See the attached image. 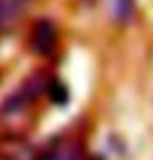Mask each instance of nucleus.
<instances>
[{
  "instance_id": "nucleus-5",
  "label": "nucleus",
  "mask_w": 153,
  "mask_h": 160,
  "mask_svg": "<svg viewBox=\"0 0 153 160\" xmlns=\"http://www.w3.org/2000/svg\"><path fill=\"white\" fill-rule=\"evenodd\" d=\"M92 160H99V158H92Z\"/></svg>"
},
{
  "instance_id": "nucleus-4",
  "label": "nucleus",
  "mask_w": 153,
  "mask_h": 160,
  "mask_svg": "<svg viewBox=\"0 0 153 160\" xmlns=\"http://www.w3.org/2000/svg\"><path fill=\"white\" fill-rule=\"evenodd\" d=\"M54 160H65V158H54Z\"/></svg>"
},
{
  "instance_id": "nucleus-1",
  "label": "nucleus",
  "mask_w": 153,
  "mask_h": 160,
  "mask_svg": "<svg viewBox=\"0 0 153 160\" xmlns=\"http://www.w3.org/2000/svg\"><path fill=\"white\" fill-rule=\"evenodd\" d=\"M52 41H54V27L52 23H47V20H41V23L36 25V32H34V45L38 52H50L52 48Z\"/></svg>"
},
{
  "instance_id": "nucleus-3",
  "label": "nucleus",
  "mask_w": 153,
  "mask_h": 160,
  "mask_svg": "<svg viewBox=\"0 0 153 160\" xmlns=\"http://www.w3.org/2000/svg\"><path fill=\"white\" fill-rule=\"evenodd\" d=\"M2 18H5V2L0 0V20H2Z\"/></svg>"
},
{
  "instance_id": "nucleus-2",
  "label": "nucleus",
  "mask_w": 153,
  "mask_h": 160,
  "mask_svg": "<svg viewBox=\"0 0 153 160\" xmlns=\"http://www.w3.org/2000/svg\"><path fill=\"white\" fill-rule=\"evenodd\" d=\"M133 2L135 0H115V14L119 20H126L133 14Z\"/></svg>"
}]
</instances>
